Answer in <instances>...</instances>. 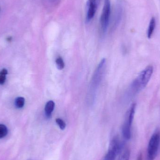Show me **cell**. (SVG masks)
<instances>
[{
	"instance_id": "5",
	"label": "cell",
	"mask_w": 160,
	"mask_h": 160,
	"mask_svg": "<svg viewBox=\"0 0 160 160\" xmlns=\"http://www.w3.org/2000/svg\"><path fill=\"white\" fill-rule=\"evenodd\" d=\"M111 10V2L110 0H104L103 9L100 21L101 29L103 34L105 33L109 26Z\"/></svg>"
},
{
	"instance_id": "10",
	"label": "cell",
	"mask_w": 160,
	"mask_h": 160,
	"mask_svg": "<svg viewBox=\"0 0 160 160\" xmlns=\"http://www.w3.org/2000/svg\"><path fill=\"white\" fill-rule=\"evenodd\" d=\"M25 103V99L23 97H19L16 98L15 101V105L18 109L22 108Z\"/></svg>"
},
{
	"instance_id": "11",
	"label": "cell",
	"mask_w": 160,
	"mask_h": 160,
	"mask_svg": "<svg viewBox=\"0 0 160 160\" xmlns=\"http://www.w3.org/2000/svg\"><path fill=\"white\" fill-rule=\"evenodd\" d=\"M130 158V152L128 148L124 149L119 156L118 160H129Z\"/></svg>"
},
{
	"instance_id": "12",
	"label": "cell",
	"mask_w": 160,
	"mask_h": 160,
	"mask_svg": "<svg viewBox=\"0 0 160 160\" xmlns=\"http://www.w3.org/2000/svg\"><path fill=\"white\" fill-rule=\"evenodd\" d=\"M8 74V70L6 68H3L0 71V85L4 84L6 79V75Z\"/></svg>"
},
{
	"instance_id": "3",
	"label": "cell",
	"mask_w": 160,
	"mask_h": 160,
	"mask_svg": "<svg viewBox=\"0 0 160 160\" xmlns=\"http://www.w3.org/2000/svg\"><path fill=\"white\" fill-rule=\"evenodd\" d=\"M160 133L158 132L153 133L148 146L147 160H155L159 149Z\"/></svg>"
},
{
	"instance_id": "2",
	"label": "cell",
	"mask_w": 160,
	"mask_h": 160,
	"mask_svg": "<svg viewBox=\"0 0 160 160\" xmlns=\"http://www.w3.org/2000/svg\"><path fill=\"white\" fill-rule=\"evenodd\" d=\"M106 60L102 59L96 68L91 79L90 87L88 92L87 100V102L92 105L96 99V94L99 85L101 82L105 71Z\"/></svg>"
},
{
	"instance_id": "17",
	"label": "cell",
	"mask_w": 160,
	"mask_h": 160,
	"mask_svg": "<svg viewBox=\"0 0 160 160\" xmlns=\"http://www.w3.org/2000/svg\"><path fill=\"white\" fill-rule=\"evenodd\" d=\"M11 38L10 37L9 38H8L7 40L8 41H11Z\"/></svg>"
},
{
	"instance_id": "6",
	"label": "cell",
	"mask_w": 160,
	"mask_h": 160,
	"mask_svg": "<svg viewBox=\"0 0 160 160\" xmlns=\"http://www.w3.org/2000/svg\"><path fill=\"white\" fill-rule=\"evenodd\" d=\"M122 148V144L118 138H114L110 142L105 160H115Z\"/></svg>"
},
{
	"instance_id": "7",
	"label": "cell",
	"mask_w": 160,
	"mask_h": 160,
	"mask_svg": "<svg viewBox=\"0 0 160 160\" xmlns=\"http://www.w3.org/2000/svg\"><path fill=\"white\" fill-rule=\"evenodd\" d=\"M87 12L86 21L87 23H88L93 18L96 14L98 8L97 0H88L87 3Z\"/></svg>"
},
{
	"instance_id": "1",
	"label": "cell",
	"mask_w": 160,
	"mask_h": 160,
	"mask_svg": "<svg viewBox=\"0 0 160 160\" xmlns=\"http://www.w3.org/2000/svg\"><path fill=\"white\" fill-rule=\"evenodd\" d=\"M154 71L152 66H148L140 73L131 84L127 92L128 97H132L141 92L149 82Z\"/></svg>"
},
{
	"instance_id": "13",
	"label": "cell",
	"mask_w": 160,
	"mask_h": 160,
	"mask_svg": "<svg viewBox=\"0 0 160 160\" xmlns=\"http://www.w3.org/2000/svg\"><path fill=\"white\" fill-rule=\"evenodd\" d=\"M8 130L5 125L0 124V139L4 138L8 134Z\"/></svg>"
},
{
	"instance_id": "16",
	"label": "cell",
	"mask_w": 160,
	"mask_h": 160,
	"mask_svg": "<svg viewBox=\"0 0 160 160\" xmlns=\"http://www.w3.org/2000/svg\"><path fill=\"white\" fill-rule=\"evenodd\" d=\"M137 160H142V156L141 155H140V156H139V157H138V159Z\"/></svg>"
},
{
	"instance_id": "9",
	"label": "cell",
	"mask_w": 160,
	"mask_h": 160,
	"mask_svg": "<svg viewBox=\"0 0 160 160\" xmlns=\"http://www.w3.org/2000/svg\"><path fill=\"white\" fill-rule=\"evenodd\" d=\"M156 26V20L155 17H152L149 22L147 31V36L148 38L152 37Z\"/></svg>"
},
{
	"instance_id": "4",
	"label": "cell",
	"mask_w": 160,
	"mask_h": 160,
	"mask_svg": "<svg viewBox=\"0 0 160 160\" xmlns=\"http://www.w3.org/2000/svg\"><path fill=\"white\" fill-rule=\"evenodd\" d=\"M136 104L131 106L127 114L126 120L122 128V134L126 140H129L131 137V128L135 114Z\"/></svg>"
},
{
	"instance_id": "15",
	"label": "cell",
	"mask_w": 160,
	"mask_h": 160,
	"mask_svg": "<svg viewBox=\"0 0 160 160\" xmlns=\"http://www.w3.org/2000/svg\"><path fill=\"white\" fill-rule=\"evenodd\" d=\"M56 123L59 126V128L61 130H63L65 129L66 125L65 122L62 119L60 118H56Z\"/></svg>"
},
{
	"instance_id": "14",
	"label": "cell",
	"mask_w": 160,
	"mask_h": 160,
	"mask_svg": "<svg viewBox=\"0 0 160 160\" xmlns=\"http://www.w3.org/2000/svg\"><path fill=\"white\" fill-rule=\"evenodd\" d=\"M56 64L57 68L59 70H62L65 67V63L62 57H58L56 60Z\"/></svg>"
},
{
	"instance_id": "8",
	"label": "cell",
	"mask_w": 160,
	"mask_h": 160,
	"mask_svg": "<svg viewBox=\"0 0 160 160\" xmlns=\"http://www.w3.org/2000/svg\"><path fill=\"white\" fill-rule=\"evenodd\" d=\"M55 107V103L53 101H49L47 102L45 107V113L46 116L48 118L51 117L52 114L53 112Z\"/></svg>"
},
{
	"instance_id": "18",
	"label": "cell",
	"mask_w": 160,
	"mask_h": 160,
	"mask_svg": "<svg viewBox=\"0 0 160 160\" xmlns=\"http://www.w3.org/2000/svg\"><path fill=\"white\" fill-rule=\"evenodd\" d=\"M0 11H1V8H0Z\"/></svg>"
}]
</instances>
